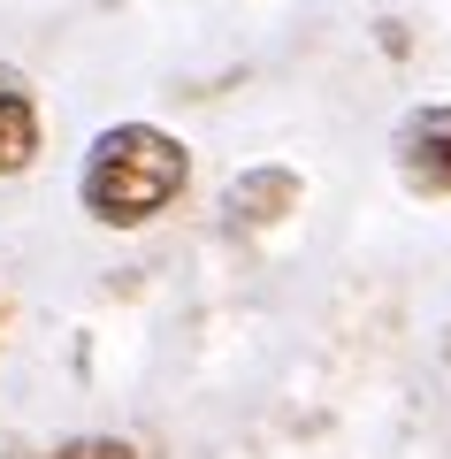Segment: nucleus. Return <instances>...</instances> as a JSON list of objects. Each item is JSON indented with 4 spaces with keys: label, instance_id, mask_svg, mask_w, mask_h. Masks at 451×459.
Returning a JSON list of instances; mask_svg holds the SVG:
<instances>
[{
    "label": "nucleus",
    "instance_id": "5",
    "mask_svg": "<svg viewBox=\"0 0 451 459\" xmlns=\"http://www.w3.org/2000/svg\"><path fill=\"white\" fill-rule=\"evenodd\" d=\"M54 459H138V444H123V437H69Z\"/></svg>",
    "mask_w": 451,
    "mask_h": 459
},
{
    "label": "nucleus",
    "instance_id": "3",
    "mask_svg": "<svg viewBox=\"0 0 451 459\" xmlns=\"http://www.w3.org/2000/svg\"><path fill=\"white\" fill-rule=\"evenodd\" d=\"M222 207H230V222H238V230H275L291 207H299V177H291L283 161H275V169H245V177L230 184Z\"/></svg>",
    "mask_w": 451,
    "mask_h": 459
},
{
    "label": "nucleus",
    "instance_id": "6",
    "mask_svg": "<svg viewBox=\"0 0 451 459\" xmlns=\"http://www.w3.org/2000/svg\"><path fill=\"white\" fill-rule=\"evenodd\" d=\"M0 314H8V307H0Z\"/></svg>",
    "mask_w": 451,
    "mask_h": 459
},
{
    "label": "nucleus",
    "instance_id": "4",
    "mask_svg": "<svg viewBox=\"0 0 451 459\" xmlns=\"http://www.w3.org/2000/svg\"><path fill=\"white\" fill-rule=\"evenodd\" d=\"M47 146V123H39V100L23 84H0V177H23Z\"/></svg>",
    "mask_w": 451,
    "mask_h": 459
},
{
    "label": "nucleus",
    "instance_id": "2",
    "mask_svg": "<svg viewBox=\"0 0 451 459\" xmlns=\"http://www.w3.org/2000/svg\"><path fill=\"white\" fill-rule=\"evenodd\" d=\"M398 177L429 199H451V100L413 108L398 123Z\"/></svg>",
    "mask_w": 451,
    "mask_h": 459
},
{
    "label": "nucleus",
    "instance_id": "1",
    "mask_svg": "<svg viewBox=\"0 0 451 459\" xmlns=\"http://www.w3.org/2000/svg\"><path fill=\"white\" fill-rule=\"evenodd\" d=\"M184 184H192V153H184V138L153 131V123H108L77 169L84 214L108 230H138L153 214H169L184 199Z\"/></svg>",
    "mask_w": 451,
    "mask_h": 459
}]
</instances>
